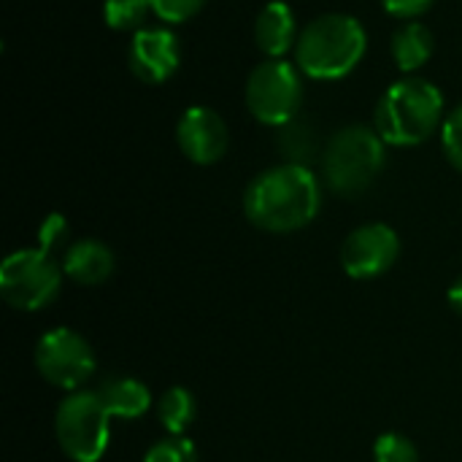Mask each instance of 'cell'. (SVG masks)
Returning <instances> with one entry per match:
<instances>
[{"label": "cell", "mask_w": 462, "mask_h": 462, "mask_svg": "<svg viewBox=\"0 0 462 462\" xmlns=\"http://www.w3.org/2000/svg\"><path fill=\"white\" fill-rule=\"evenodd\" d=\"M322 208V187L309 165H276L254 176L244 192L246 219L265 233L309 227Z\"/></svg>", "instance_id": "6da1fadb"}, {"label": "cell", "mask_w": 462, "mask_h": 462, "mask_svg": "<svg viewBox=\"0 0 462 462\" xmlns=\"http://www.w3.org/2000/svg\"><path fill=\"white\" fill-rule=\"evenodd\" d=\"M444 125V95L436 84L409 76L387 87L374 111V130L387 146H420Z\"/></svg>", "instance_id": "7a4b0ae2"}, {"label": "cell", "mask_w": 462, "mask_h": 462, "mask_svg": "<svg viewBox=\"0 0 462 462\" xmlns=\"http://www.w3.org/2000/svg\"><path fill=\"white\" fill-rule=\"evenodd\" d=\"M368 35L360 19L349 14H325L311 19L298 38V68L319 81L349 76L365 57Z\"/></svg>", "instance_id": "3957f363"}, {"label": "cell", "mask_w": 462, "mask_h": 462, "mask_svg": "<svg viewBox=\"0 0 462 462\" xmlns=\"http://www.w3.org/2000/svg\"><path fill=\"white\" fill-rule=\"evenodd\" d=\"M384 165L387 143L368 125H346L336 130L322 154L325 181L341 198H360L368 192Z\"/></svg>", "instance_id": "277c9868"}, {"label": "cell", "mask_w": 462, "mask_h": 462, "mask_svg": "<svg viewBox=\"0 0 462 462\" xmlns=\"http://www.w3.org/2000/svg\"><path fill=\"white\" fill-rule=\"evenodd\" d=\"M54 436L73 462H97L111 444V414L95 390L62 398L54 414Z\"/></svg>", "instance_id": "5b68a950"}, {"label": "cell", "mask_w": 462, "mask_h": 462, "mask_svg": "<svg viewBox=\"0 0 462 462\" xmlns=\"http://www.w3.org/2000/svg\"><path fill=\"white\" fill-rule=\"evenodd\" d=\"M62 265L43 249H19L3 260L0 295L16 311H38L49 306L62 287Z\"/></svg>", "instance_id": "8992f818"}, {"label": "cell", "mask_w": 462, "mask_h": 462, "mask_svg": "<svg viewBox=\"0 0 462 462\" xmlns=\"http://www.w3.org/2000/svg\"><path fill=\"white\" fill-rule=\"evenodd\" d=\"M303 106V79L300 68L287 60H265L246 79V108L249 114L268 125L282 127L300 116Z\"/></svg>", "instance_id": "52a82bcc"}, {"label": "cell", "mask_w": 462, "mask_h": 462, "mask_svg": "<svg viewBox=\"0 0 462 462\" xmlns=\"http://www.w3.org/2000/svg\"><path fill=\"white\" fill-rule=\"evenodd\" d=\"M35 368L49 384L79 393L95 376L97 363L84 336L70 328H54L35 344Z\"/></svg>", "instance_id": "ba28073f"}, {"label": "cell", "mask_w": 462, "mask_h": 462, "mask_svg": "<svg viewBox=\"0 0 462 462\" xmlns=\"http://www.w3.org/2000/svg\"><path fill=\"white\" fill-rule=\"evenodd\" d=\"M401 257V238L384 222L360 225L341 246V265L352 279L368 282L384 276Z\"/></svg>", "instance_id": "9c48e42d"}, {"label": "cell", "mask_w": 462, "mask_h": 462, "mask_svg": "<svg viewBox=\"0 0 462 462\" xmlns=\"http://www.w3.org/2000/svg\"><path fill=\"white\" fill-rule=\"evenodd\" d=\"M176 143L195 165H214L227 154L230 130L225 119L208 106H189L176 125Z\"/></svg>", "instance_id": "30bf717a"}, {"label": "cell", "mask_w": 462, "mask_h": 462, "mask_svg": "<svg viewBox=\"0 0 462 462\" xmlns=\"http://www.w3.org/2000/svg\"><path fill=\"white\" fill-rule=\"evenodd\" d=\"M127 62L133 76L141 79L143 84L168 81L181 62V46L176 32L168 27H143L133 32Z\"/></svg>", "instance_id": "8fae6325"}, {"label": "cell", "mask_w": 462, "mask_h": 462, "mask_svg": "<svg viewBox=\"0 0 462 462\" xmlns=\"http://www.w3.org/2000/svg\"><path fill=\"white\" fill-rule=\"evenodd\" d=\"M300 30L298 19L290 3L284 0H271L263 5L254 22V43L268 60H284L290 49L298 46Z\"/></svg>", "instance_id": "7c38bea8"}, {"label": "cell", "mask_w": 462, "mask_h": 462, "mask_svg": "<svg viewBox=\"0 0 462 462\" xmlns=\"http://www.w3.org/2000/svg\"><path fill=\"white\" fill-rule=\"evenodd\" d=\"M62 271L70 282H76L81 287H97V284L108 282L114 273V252L97 238L73 241L65 249Z\"/></svg>", "instance_id": "4fadbf2b"}, {"label": "cell", "mask_w": 462, "mask_h": 462, "mask_svg": "<svg viewBox=\"0 0 462 462\" xmlns=\"http://www.w3.org/2000/svg\"><path fill=\"white\" fill-rule=\"evenodd\" d=\"M97 398L116 420H141L152 409V393L141 379L111 376L97 384Z\"/></svg>", "instance_id": "5bb4252c"}, {"label": "cell", "mask_w": 462, "mask_h": 462, "mask_svg": "<svg viewBox=\"0 0 462 462\" xmlns=\"http://www.w3.org/2000/svg\"><path fill=\"white\" fill-rule=\"evenodd\" d=\"M436 51L433 30L425 22H403L393 35V60L403 73L420 70Z\"/></svg>", "instance_id": "9a60e30c"}, {"label": "cell", "mask_w": 462, "mask_h": 462, "mask_svg": "<svg viewBox=\"0 0 462 462\" xmlns=\"http://www.w3.org/2000/svg\"><path fill=\"white\" fill-rule=\"evenodd\" d=\"M157 420L168 436H184L198 420V401L187 387H171L157 401Z\"/></svg>", "instance_id": "2e32d148"}, {"label": "cell", "mask_w": 462, "mask_h": 462, "mask_svg": "<svg viewBox=\"0 0 462 462\" xmlns=\"http://www.w3.org/2000/svg\"><path fill=\"white\" fill-rule=\"evenodd\" d=\"M276 143H279V152L292 165H309L311 157L317 154V146H319L314 125L303 116H295L292 122L282 125Z\"/></svg>", "instance_id": "e0dca14e"}, {"label": "cell", "mask_w": 462, "mask_h": 462, "mask_svg": "<svg viewBox=\"0 0 462 462\" xmlns=\"http://www.w3.org/2000/svg\"><path fill=\"white\" fill-rule=\"evenodd\" d=\"M149 14H154L149 0H106L103 3V19L116 32L143 30Z\"/></svg>", "instance_id": "ac0fdd59"}, {"label": "cell", "mask_w": 462, "mask_h": 462, "mask_svg": "<svg viewBox=\"0 0 462 462\" xmlns=\"http://www.w3.org/2000/svg\"><path fill=\"white\" fill-rule=\"evenodd\" d=\"M143 462H198V449L187 436H168L143 455Z\"/></svg>", "instance_id": "d6986e66"}, {"label": "cell", "mask_w": 462, "mask_h": 462, "mask_svg": "<svg viewBox=\"0 0 462 462\" xmlns=\"http://www.w3.org/2000/svg\"><path fill=\"white\" fill-rule=\"evenodd\" d=\"M376 462H420V452L403 433H384L374 447Z\"/></svg>", "instance_id": "ffe728a7"}, {"label": "cell", "mask_w": 462, "mask_h": 462, "mask_svg": "<svg viewBox=\"0 0 462 462\" xmlns=\"http://www.w3.org/2000/svg\"><path fill=\"white\" fill-rule=\"evenodd\" d=\"M152 11L165 24H181L192 16H198L206 5V0H149Z\"/></svg>", "instance_id": "44dd1931"}, {"label": "cell", "mask_w": 462, "mask_h": 462, "mask_svg": "<svg viewBox=\"0 0 462 462\" xmlns=\"http://www.w3.org/2000/svg\"><path fill=\"white\" fill-rule=\"evenodd\" d=\"M441 143L447 160L462 173V103L444 119L441 125Z\"/></svg>", "instance_id": "7402d4cb"}, {"label": "cell", "mask_w": 462, "mask_h": 462, "mask_svg": "<svg viewBox=\"0 0 462 462\" xmlns=\"http://www.w3.org/2000/svg\"><path fill=\"white\" fill-rule=\"evenodd\" d=\"M65 241H68V219L62 214H49L38 230V249L51 254L54 249H62Z\"/></svg>", "instance_id": "603a6c76"}, {"label": "cell", "mask_w": 462, "mask_h": 462, "mask_svg": "<svg viewBox=\"0 0 462 462\" xmlns=\"http://www.w3.org/2000/svg\"><path fill=\"white\" fill-rule=\"evenodd\" d=\"M382 8L403 22H414L433 8V0H382Z\"/></svg>", "instance_id": "cb8c5ba5"}, {"label": "cell", "mask_w": 462, "mask_h": 462, "mask_svg": "<svg viewBox=\"0 0 462 462\" xmlns=\"http://www.w3.org/2000/svg\"><path fill=\"white\" fill-rule=\"evenodd\" d=\"M449 303L457 314H462V276L449 287Z\"/></svg>", "instance_id": "d4e9b609"}]
</instances>
